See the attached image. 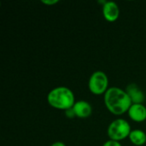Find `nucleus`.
Returning a JSON list of instances; mask_svg holds the SVG:
<instances>
[{
	"label": "nucleus",
	"instance_id": "nucleus-5",
	"mask_svg": "<svg viewBox=\"0 0 146 146\" xmlns=\"http://www.w3.org/2000/svg\"><path fill=\"white\" fill-rule=\"evenodd\" d=\"M102 13L104 18L108 22H115L120 16V8L114 1H106L102 6Z\"/></svg>",
	"mask_w": 146,
	"mask_h": 146
},
{
	"label": "nucleus",
	"instance_id": "nucleus-10",
	"mask_svg": "<svg viewBox=\"0 0 146 146\" xmlns=\"http://www.w3.org/2000/svg\"><path fill=\"white\" fill-rule=\"evenodd\" d=\"M102 146H122V145L121 144V142H117V141L109 139L106 142H104Z\"/></svg>",
	"mask_w": 146,
	"mask_h": 146
},
{
	"label": "nucleus",
	"instance_id": "nucleus-3",
	"mask_svg": "<svg viewBox=\"0 0 146 146\" xmlns=\"http://www.w3.org/2000/svg\"><path fill=\"white\" fill-rule=\"evenodd\" d=\"M132 130L130 123L126 119L116 118L109 124L107 135L109 139L121 142L128 139Z\"/></svg>",
	"mask_w": 146,
	"mask_h": 146
},
{
	"label": "nucleus",
	"instance_id": "nucleus-8",
	"mask_svg": "<svg viewBox=\"0 0 146 146\" xmlns=\"http://www.w3.org/2000/svg\"><path fill=\"white\" fill-rule=\"evenodd\" d=\"M126 92L133 104H144L145 100V95L138 85H136L135 83H131L127 85Z\"/></svg>",
	"mask_w": 146,
	"mask_h": 146
},
{
	"label": "nucleus",
	"instance_id": "nucleus-13",
	"mask_svg": "<svg viewBox=\"0 0 146 146\" xmlns=\"http://www.w3.org/2000/svg\"><path fill=\"white\" fill-rule=\"evenodd\" d=\"M50 146H67L65 143H63L62 141H56L54 143H52Z\"/></svg>",
	"mask_w": 146,
	"mask_h": 146
},
{
	"label": "nucleus",
	"instance_id": "nucleus-12",
	"mask_svg": "<svg viewBox=\"0 0 146 146\" xmlns=\"http://www.w3.org/2000/svg\"><path fill=\"white\" fill-rule=\"evenodd\" d=\"M41 3L45 4V5H48V6H52V5L58 3L59 0H42Z\"/></svg>",
	"mask_w": 146,
	"mask_h": 146
},
{
	"label": "nucleus",
	"instance_id": "nucleus-7",
	"mask_svg": "<svg viewBox=\"0 0 146 146\" xmlns=\"http://www.w3.org/2000/svg\"><path fill=\"white\" fill-rule=\"evenodd\" d=\"M73 110L77 118L86 119L89 118L92 114V104L86 100H78L73 106Z\"/></svg>",
	"mask_w": 146,
	"mask_h": 146
},
{
	"label": "nucleus",
	"instance_id": "nucleus-11",
	"mask_svg": "<svg viewBox=\"0 0 146 146\" xmlns=\"http://www.w3.org/2000/svg\"><path fill=\"white\" fill-rule=\"evenodd\" d=\"M64 112H65V115H66V116H67V118H68V119H73V118L76 117L75 113H74V111L73 108L68 109V110H65Z\"/></svg>",
	"mask_w": 146,
	"mask_h": 146
},
{
	"label": "nucleus",
	"instance_id": "nucleus-2",
	"mask_svg": "<svg viewBox=\"0 0 146 146\" xmlns=\"http://www.w3.org/2000/svg\"><path fill=\"white\" fill-rule=\"evenodd\" d=\"M46 98L50 107L64 111L73 108L76 102L74 92L67 86H56L51 89L48 92Z\"/></svg>",
	"mask_w": 146,
	"mask_h": 146
},
{
	"label": "nucleus",
	"instance_id": "nucleus-9",
	"mask_svg": "<svg viewBox=\"0 0 146 146\" xmlns=\"http://www.w3.org/2000/svg\"><path fill=\"white\" fill-rule=\"evenodd\" d=\"M128 139L134 146H144L146 144L145 132L141 129H133Z\"/></svg>",
	"mask_w": 146,
	"mask_h": 146
},
{
	"label": "nucleus",
	"instance_id": "nucleus-1",
	"mask_svg": "<svg viewBox=\"0 0 146 146\" xmlns=\"http://www.w3.org/2000/svg\"><path fill=\"white\" fill-rule=\"evenodd\" d=\"M104 102L107 110L114 115H122L127 113L133 104L126 90L111 86L104 95Z\"/></svg>",
	"mask_w": 146,
	"mask_h": 146
},
{
	"label": "nucleus",
	"instance_id": "nucleus-4",
	"mask_svg": "<svg viewBox=\"0 0 146 146\" xmlns=\"http://www.w3.org/2000/svg\"><path fill=\"white\" fill-rule=\"evenodd\" d=\"M109 84L110 80L108 75L104 72L98 70L91 74L88 80V89L93 95H104L110 88Z\"/></svg>",
	"mask_w": 146,
	"mask_h": 146
},
{
	"label": "nucleus",
	"instance_id": "nucleus-6",
	"mask_svg": "<svg viewBox=\"0 0 146 146\" xmlns=\"http://www.w3.org/2000/svg\"><path fill=\"white\" fill-rule=\"evenodd\" d=\"M127 115L130 120L134 122H144L146 121V106L144 104H133Z\"/></svg>",
	"mask_w": 146,
	"mask_h": 146
}]
</instances>
